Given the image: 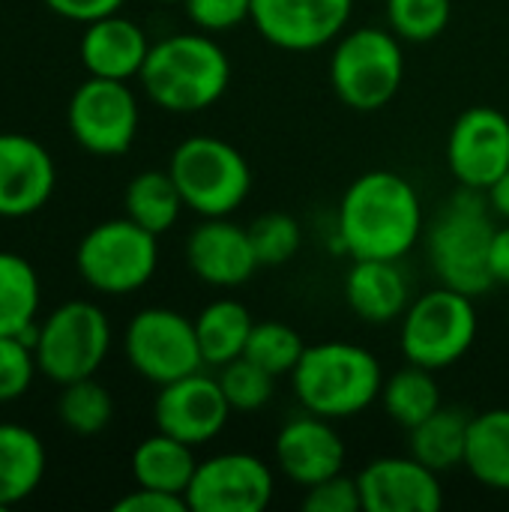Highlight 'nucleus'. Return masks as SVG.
Here are the masks:
<instances>
[{"mask_svg":"<svg viewBox=\"0 0 509 512\" xmlns=\"http://www.w3.org/2000/svg\"><path fill=\"white\" fill-rule=\"evenodd\" d=\"M495 225L480 189L462 186L429 231V258L447 288L477 297L495 285L489 273V246Z\"/></svg>","mask_w":509,"mask_h":512,"instance_id":"nucleus-4","label":"nucleus"},{"mask_svg":"<svg viewBox=\"0 0 509 512\" xmlns=\"http://www.w3.org/2000/svg\"><path fill=\"white\" fill-rule=\"evenodd\" d=\"M468 426L471 417L459 408H438L432 417L417 423L411 432V456L432 468L435 474L453 471L456 465H465V447H468Z\"/></svg>","mask_w":509,"mask_h":512,"instance_id":"nucleus-26","label":"nucleus"},{"mask_svg":"<svg viewBox=\"0 0 509 512\" xmlns=\"http://www.w3.org/2000/svg\"><path fill=\"white\" fill-rule=\"evenodd\" d=\"M57 189L48 147L27 132H0V219L39 213Z\"/></svg>","mask_w":509,"mask_h":512,"instance_id":"nucleus-16","label":"nucleus"},{"mask_svg":"<svg viewBox=\"0 0 509 512\" xmlns=\"http://www.w3.org/2000/svg\"><path fill=\"white\" fill-rule=\"evenodd\" d=\"M249 240L261 267H279L300 249V225L288 213H264L249 225Z\"/></svg>","mask_w":509,"mask_h":512,"instance_id":"nucleus-33","label":"nucleus"},{"mask_svg":"<svg viewBox=\"0 0 509 512\" xmlns=\"http://www.w3.org/2000/svg\"><path fill=\"white\" fill-rule=\"evenodd\" d=\"M303 351L306 345L297 330H291L282 321H261V324H252L243 357L261 366L264 372H270L273 378H279V375L294 372Z\"/></svg>","mask_w":509,"mask_h":512,"instance_id":"nucleus-31","label":"nucleus"},{"mask_svg":"<svg viewBox=\"0 0 509 512\" xmlns=\"http://www.w3.org/2000/svg\"><path fill=\"white\" fill-rule=\"evenodd\" d=\"M252 315L237 300H216L201 309L195 318L198 345L204 354V366H225L237 357H243L249 333H252Z\"/></svg>","mask_w":509,"mask_h":512,"instance_id":"nucleus-27","label":"nucleus"},{"mask_svg":"<svg viewBox=\"0 0 509 512\" xmlns=\"http://www.w3.org/2000/svg\"><path fill=\"white\" fill-rule=\"evenodd\" d=\"M351 9L354 0H252L249 18L270 45L315 51L345 30Z\"/></svg>","mask_w":509,"mask_h":512,"instance_id":"nucleus-15","label":"nucleus"},{"mask_svg":"<svg viewBox=\"0 0 509 512\" xmlns=\"http://www.w3.org/2000/svg\"><path fill=\"white\" fill-rule=\"evenodd\" d=\"M231 417V405L222 393L219 378L204 375L201 369L159 387L153 402L156 429L189 444L201 447L213 441Z\"/></svg>","mask_w":509,"mask_h":512,"instance_id":"nucleus-13","label":"nucleus"},{"mask_svg":"<svg viewBox=\"0 0 509 512\" xmlns=\"http://www.w3.org/2000/svg\"><path fill=\"white\" fill-rule=\"evenodd\" d=\"M189 270L216 288H237L261 267L249 240V228L228 222L225 216L204 219L186 240Z\"/></svg>","mask_w":509,"mask_h":512,"instance_id":"nucleus-18","label":"nucleus"},{"mask_svg":"<svg viewBox=\"0 0 509 512\" xmlns=\"http://www.w3.org/2000/svg\"><path fill=\"white\" fill-rule=\"evenodd\" d=\"M159 3H183V0H159Z\"/></svg>","mask_w":509,"mask_h":512,"instance_id":"nucleus-42","label":"nucleus"},{"mask_svg":"<svg viewBox=\"0 0 509 512\" xmlns=\"http://www.w3.org/2000/svg\"><path fill=\"white\" fill-rule=\"evenodd\" d=\"M186 15L204 33H222L252 15V0H183Z\"/></svg>","mask_w":509,"mask_h":512,"instance_id":"nucleus-37","label":"nucleus"},{"mask_svg":"<svg viewBox=\"0 0 509 512\" xmlns=\"http://www.w3.org/2000/svg\"><path fill=\"white\" fill-rule=\"evenodd\" d=\"M381 402L399 426L414 429L417 423H423L441 408V387L432 369L411 363L408 369H399L396 375L384 381Z\"/></svg>","mask_w":509,"mask_h":512,"instance_id":"nucleus-29","label":"nucleus"},{"mask_svg":"<svg viewBox=\"0 0 509 512\" xmlns=\"http://www.w3.org/2000/svg\"><path fill=\"white\" fill-rule=\"evenodd\" d=\"M357 486L366 512H438L444 507L438 474L414 456L369 462L360 471Z\"/></svg>","mask_w":509,"mask_h":512,"instance_id":"nucleus-17","label":"nucleus"},{"mask_svg":"<svg viewBox=\"0 0 509 512\" xmlns=\"http://www.w3.org/2000/svg\"><path fill=\"white\" fill-rule=\"evenodd\" d=\"M276 462L288 480L309 489L327 477L342 474L345 441L327 417L306 414L282 426L276 438Z\"/></svg>","mask_w":509,"mask_h":512,"instance_id":"nucleus-19","label":"nucleus"},{"mask_svg":"<svg viewBox=\"0 0 509 512\" xmlns=\"http://www.w3.org/2000/svg\"><path fill=\"white\" fill-rule=\"evenodd\" d=\"M186 501L192 512H261L273 501V474L252 453H219L198 462Z\"/></svg>","mask_w":509,"mask_h":512,"instance_id":"nucleus-12","label":"nucleus"},{"mask_svg":"<svg viewBox=\"0 0 509 512\" xmlns=\"http://www.w3.org/2000/svg\"><path fill=\"white\" fill-rule=\"evenodd\" d=\"M66 123L81 150L93 156H123L135 144L141 111L126 81L87 75L66 105Z\"/></svg>","mask_w":509,"mask_h":512,"instance_id":"nucleus-11","label":"nucleus"},{"mask_svg":"<svg viewBox=\"0 0 509 512\" xmlns=\"http://www.w3.org/2000/svg\"><path fill=\"white\" fill-rule=\"evenodd\" d=\"M489 192V207L498 213V216H504L509 219V168L486 189Z\"/></svg>","mask_w":509,"mask_h":512,"instance_id":"nucleus-41","label":"nucleus"},{"mask_svg":"<svg viewBox=\"0 0 509 512\" xmlns=\"http://www.w3.org/2000/svg\"><path fill=\"white\" fill-rule=\"evenodd\" d=\"M39 372L36 351L21 336H0V405L18 402Z\"/></svg>","mask_w":509,"mask_h":512,"instance_id":"nucleus-35","label":"nucleus"},{"mask_svg":"<svg viewBox=\"0 0 509 512\" xmlns=\"http://www.w3.org/2000/svg\"><path fill=\"white\" fill-rule=\"evenodd\" d=\"M195 447L165 435V432H156L150 438H144L135 453H132V477H135V486H144V489H159V492H171V495H183L186 498V489L195 477Z\"/></svg>","mask_w":509,"mask_h":512,"instance_id":"nucleus-24","label":"nucleus"},{"mask_svg":"<svg viewBox=\"0 0 509 512\" xmlns=\"http://www.w3.org/2000/svg\"><path fill=\"white\" fill-rule=\"evenodd\" d=\"M219 384L231 411H258L273 396V375L246 357L225 363L219 372Z\"/></svg>","mask_w":509,"mask_h":512,"instance_id":"nucleus-34","label":"nucleus"},{"mask_svg":"<svg viewBox=\"0 0 509 512\" xmlns=\"http://www.w3.org/2000/svg\"><path fill=\"white\" fill-rule=\"evenodd\" d=\"M465 468L486 489L509 492V408L471 417Z\"/></svg>","mask_w":509,"mask_h":512,"instance_id":"nucleus-25","label":"nucleus"},{"mask_svg":"<svg viewBox=\"0 0 509 512\" xmlns=\"http://www.w3.org/2000/svg\"><path fill=\"white\" fill-rule=\"evenodd\" d=\"M450 0H387V18L396 36L429 42L450 24Z\"/></svg>","mask_w":509,"mask_h":512,"instance_id":"nucleus-32","label":"nucleus"},{"mask_svg":"<svg viewBox=\"0 0 509 512\" xmlns=\"http://www.w3.org/2000/svg\"><path fill=\"white\" fill-rule=\"evenodd\" d=\"M405 78V54L393 33L360 27L339 39L330 60L333 90L354 111L384 108Z\"/></svg>","mask_w":509,"mask_h":512,"instance_id":"nucleus-9","label":"nucleus"},{"mask_svg":"<svg viewBox=\"0 0 509 512\" xmlns=\"http://www.w3.org/2000/svg\"><path fill=\"white\" fill-rule=\"evenodd\" d=\"M489 273L495 279V285H509V225L507 228H495L492 246H489Z\"/></svg>","mask_w":509,"mask_h":512,"instance_id":"nucleus-40","label":"nucleus"},{"mask_svg":"<svg viewBox=\"0 0 509 512\" xmlns=\"http://www.w3.org/2000/svg\"><path fill=\"white\" fill-rule=\"evenodd\" d=\"M54 411H57V420L63 429H69L72 435L90 438V435H99L111 426L114 399H111L108 387H102L93 375V378L63 384Z\"/></svg>","mask_w":509,"mask_h":512,"instance_id":"nucleus-30","label":"nucleus"},{"mask_svg":"<svg viewBox=\"0 0 509 512\" xmlns=\"http://www.w3.org/2000/svg\"><path fill=\"white\" fill-rule=\"evenodd\" d=\"M138 78L153 105L192 114L222 99L231 81V63L225 48L207 33H174L150 45Z\"/></svg>","mask_w":509,"mask_h":512,"instance_id":"nucleus-2","label":"nucleus"},{"mask_svg":"<svg viewBox=\"0 0 509 512\" xmlns=\"http://www.w3.org/2000/svg\"><path fill=\"white\" fill-rule=\"evenodd\" d=\"M303 510L306 512H357L363 510V498H360V486L357 480L336 474L327 477L315 486L306 489L303 498Z\"/></svg>","mask_w":509,"mask_h":512,"instance_id":"nucleus-36","label":"nucleus"},{"mask_svg":"<svg viewBox=\"0 0 509 512\" xmlns=\"http://www.w3.org/2000/svg\"><path fill=\"white\" fill-rule=\"evenodd\" d=\"M42 306V282L36 267L9 249H0V336L36 342Z\"/></svg>","mask_w":509,"mask_h":512,"instance_id":"nucleus-23","label":"nucleus"},{"mask_svg":"<svg viewBox=\"0 0 509 512\" xmlns=\"http://www.w3.org/2000/svg\"><path fill=\"white\" fill-rule=\"evenodd\" d=\"M477 339L474 297L456 288H435L417 297L402 318V354L423 369H447L459 363Z\"/></svg>","mask_w":509,"mask_h":512,"instance_id":"nucleus-8","label":"nucleus"},{"mask_svg":"<svg viewBox=\"0 0 509 512\" xmlns=\"http://www.w3.org/2000/svg\"><path fill=\"white\" fill-rule=\"evenodd\" d=\"M123 354L129 366L156 387L204 369L195 321L162 306L141 309L129 318L123 333Z\"/></svg>","mask_w":509,"mask_h":512,"instance_id":"nucleus-10","label":"nucleus"},{"mask_svg":"<svg viewBox=\"0 0 509 512\" xmlns=\"http://www.w3.org/2000/svg\"><path fill=\"white\" fill-rule=\"evenodd\" d=\"M114 512H189V501L183 495L138 486L114 504Z\"/></svg>","mask_w":509,"mask_h":512,"instance_id":"nucleus-38","label":"nucleus"},{"mask_svg":"<svg viewBox=\"0 0 509 512\" xmlns=\"http://www.w3.org/2000/svg\"><path fill=\"white\" fill-rule=\"evenodd\" d=\"M420 228V195L393 171L357 177L339 204V243L354 261H399L417 243Z\"/></svg>","mask_w":509,"mask_h":512,"instance_id":"nucleus-1","label":"nucleus"},{"mask_svg":"<svg viewBox=\"0 0 509 512\" xmlns=\"http://www.w3.org/2000/svg\"><path fill=\"white\" fill-rule=\"evenodd\" d=\"M447 162L456 180L486 192L509 168V117L492 105H474L453 123Z\"/></svg>","mask_w":509,"mask_h":512,"instance_id":"nucleus-14","label":"nucleus"},{"mask_svg":"<svg viewBox=\"0 0 509 512\" xmlns=\"http://www.w3.org/2000/svg\"><path fill=\"white\" fill-rule=\"evenodd\" d=\"M168 174L174 177L183 204L204 219L234 213L252 189V171L243 153L213 135L180 141L171 153Z\"/></svg>","mask_w":509,"mask_h":512,"instance_id":"nucleus-5","label":"nucleus"},{"mask_svg":"<svg viewBox=\"0 0 509 512\" xmlns=\"http://www.w3.org/2000/svg\"><path fill=\"white\" fill-rule=\"evenodd\" d=\"M159 264V243L156 234L123 219H105L93 225L78 249H75V270L81 282L99 294H132L144 288Z\"/></svg>","mask_w":509,"mask_h":512,"instance_id":"nucleus-7","label":"nucleus"},{"mask_svg":"<svg viewBox=\"0 0 509 512\" xmlns=\"http://www.w3.org/2000/svg\"><path fill=\"white\" fill-rule=\"evenodd\" d=\"M48 453L42 438L21 423H0V510H9L42 486Z\"/></svg>","mask_w":509,"mask_h":512,"instance_id":"nucleus-22","label":"nucleus"},{"mask_svg":"<svg viewBox=\"0 0 509 512\" xmlns=\"http://www.w3.org/2000/svg\"><path fill=\"white\" fill-rule=\"evenodd\" d=\"M291 381L300 405L327 420L366 411L384 390L381 363L354 342H321L306 348Z\"/></svg>","mask_w":509,"mask_h":512,"instance_id":"nucleus-3","label":"nucleus"},{"mask_svg":"<svg viewBox=\"0 0 509 512\" xmlns=\"http://www.w3.org/2000/svg\"><path fill=\"white\" fill-rule=\"evenodd\" d=\"M54 15L75 21V24H90L96 18L120 12L123 0H42Z\"/></svg>","mask_w":509,"mask_h":512,"instance_id":"nucleus-39","label":"nucleus"},{"mask_svg":"<svg viewBox=\"0 0 509 512\" xmlns=\"http://www.w3.org/2000/svg\"><path fill=\"white\" fill-rule=\"evenodd\" d=\"M78 54L87 75L129 81L141 75V66L150 54V42L141 24L114 12L84 24Z\"/></svg>","mask_w":509,"mask_h":512,"instance_id":"nucleus-20","label":"nucleus"},{"mask_svg":"<svg viewBox=\"0 0 509 512\" xmlns=\"http://www.w3.org/2000/svg\"><path fill=\"white\" fill-rule=\"evenodd\" d=\"M33 351L39 375L57 387L93 378L111 351V321L96 303L69 300L39 321Z\"/></svg>","mask_w":509,"mask_h":512,"instance_id":"nucleus-6","label":"nucleus"},{"mask_svg":"<svg viewBox=\"0 0 509 512\" xmlns=\"http://www.w3.org/2000/svg\"><path fill=\"white\" fill-rule=\"evenodd\" d=\"M123 207L132 222H138L141 228H147L159 237L168 228H174V222L180 219V210L186 204L180 198L174 177L168 171L150 168L129 180V186L123 192Z\"/></svg>","mask_w":509,"mask_h":512,"instance_id":"nucleus-28","label":"nucleus"},{"mask_svg":"<svg viewBox=\"0 0 509 512\" xmlns=\"http://www.w3.org/2000/svg\"><path fill=\"white\" fill-rule=\"evenodd\" d=\"M345 300L357 318L387 324L408 309V279L396 261H354L345 279Z\"/></svg>","mask_w":509,"mask_h":512,"instance_id":"nucleus-21","label":"nucleus"}]
</instances>
